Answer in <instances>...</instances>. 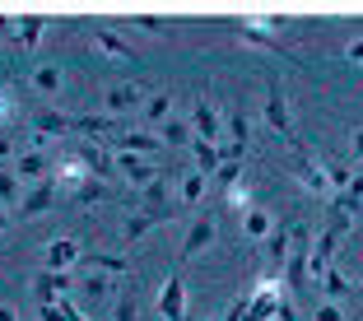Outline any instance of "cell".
Wrapping results in <instances>:
<instances>
[{
	"label": "cell",
	"mask_w": 363,
	"mask_h": 321,
	"mask_svg": "<svg viewBox=\"0 0 363 321\" xmlns=\"http://www.w3.org/2000/svg\"><path fill=\"white\" fill-rule=\"evenodd\" d=\"M14 117V103H10V94H0V121H10Z\"/></svg>",
	"instance_id": "42"
},
{
	"label": "cell",
	"mask_w": 363,
	"mask_h": 321,
	"mask_svg": "<svg viewBox=\"0 0 363 321\" xmlns=\"http://www.w3.org/2000/svg\"><path fill=\"white\" fill-rule=\"evenodd\" d=\"M0 205H5V210H14V214H19V205H23V186H19V172H5V168H0Z\"/></svg>",
	"instance_id": "23"
},
{
	"label": "cell",
	"mask_w": 363,
	"mask_h": 321,
	"mask_svg": "<svg viewBox=\"0 0 363 321\" xmlns=\"http://www.w3.org/2000/svg\"><path fill=\"white\" fill-rule=\"evenodd\" d=\"M191 130H196V140H224V117H219V107L214 103H196V112H191Z\"/></svg>",
	"instance_id": "8"
},
{
	"label": "cell",
	"mask_w": 363,
	"mask_h": 321,
	"mask_svg": "<svg viewBox=\"0 0 363 321\" xmlns=\"http://www.w3.org/2000/svg\"><path fill=\"white\" fill-rule=\"evenodd\" d=\"M168 219H172V210H168V205H159V210H135V214L126 219V242H135V237H145L150 228L168 224Z\"/></svg>",
	"instance_id": "12"
},
{
	"label": "cell",
	"mask_w": 363,
	"mask_h": 321,
	"mask_svg": "<svg viewBox=\"0 0 363 321\" xmlns=\"http://www.w3.org/2000/svg\"><path fill=\"white\" fill-rule=\"evenodd\" d=\"M321 289L331 293V298H350V293H354V289H350V279H345V275H340L335 266L326 270V279H321Z\"/></svg>",
	"instance_id": "30"
},
{
	"label": "cell",
	"mask_w": 363,
	"mask_h": 321,
	"mask_svg": "<svg viewBox=\"0 0 363 321\" xmlns=\"http://www.w3.org/2000/svg\"><path fill=\"white\" fill-rule=\"evenodd\" d=\"M84 261H89V266H98V270H107V275H121V270L130 266L126 257H107V252H89Z\"/></svg>",
	"instance_id": "29"
},
{
	"label": "cell",
	"mask_w": 363,
	"mask_h": 321,
	"mask_svg": "<svg viewBox=\"0 0 363 321\" xmlns=\"http://www.w3.org/2000/svg\"><path fill=\"white\" fill-rule=\"evenodd\" d=\"M224 126H228V135H233V145H247V130H252L247 126V112H228Z\"/></svg>",
	"instance_id": "32"
},
{
	"label": "cell",
	"mask_w": 363,
	"mask_h": 321,
	"mask_svg": "<svg viewBox=\"0 0 363 321\" xmlns=\"http://www.w3.org/2000/svg\"><path fill=\"white\" fill-rule=\"evenodd\" d=\"M84 293H89L94 303H98V298H107V293H112V279H103V275H89V279H84Z\"/></svg>",
	"instance_id": "34"
},
{
	"label": "cell",
	"mask_w": 363,
	"mask_h": 321,
	"mask_svg": "<svg viewBox=\"0 0 363 321\" xmlns=\"http://www.w3.org/2000/svg\"><path fill=\"white\" fill-rule=\"evenodd\" d=\"M228 201H233V205H238V210H247V201H252V196H247V186H242V182H238V186H233V191H228Z\"/></svg>",
	"instance_id": "39"
},
{
	"label": "cell",
	"mask_w": 363,
	"mask_h": 321,
	"mask_svg": "<svg viewBox=\"0 0 363 321\" xmlns=\"http://www.w3.org/2000/svg\"><path fill=\"white\" fill-rule=\"evenodd\" d=\"M103 196H107V182H98V177H89V182H84V186L75 191V201H79V205H94V201H103Z\"/></svg>",
	"instance_id": "33"
},
{
	"label": "cell",
	"mask_w": 363,
	"mask_h": 321,
	"mask_svg": "<svg viewBox=\"0 0 363 321\" xmlns=\"http://www.w3.org/2000/svg\"><path fill=\"white\" fill-rule=\"evenodd\" d=\"M159 205H168V177H159L140 191V210H159Z\"/></svg>",
	"instance_id": "27"
},
{
	"label": "cell",
	"mask_w": 363,
	"mask_h": 321,
	"mask_svg": "<svg viewBox=\"0 0 363 321\" xmlns=\"http://www.w3.org/2000/svg\"><path fill=\"white\" fill-rule=\"evenodd\" d=\"M279 321H298V312H294V303H289V298L279 303Z\"/></svg>",
	"instance_id": "43"
},
{
	"label": "cell",
	"mask_w": 363,
	"mask_h": 321,
	"mask_svg": "<svg viewBox=\"0 0 363 321\" xmlns=\"http://www.w3.org/2000/svg\"><path fill=\"white\" fill-rule=\"evenodd\" d=\"M79 257H84V252H79V242H75V237H56V242H47L43 270H52V275H65V270L75 266Z\"/></svg>",
	"instance_id": "5"
},
{
	"label": "cell",
	"mask_w": 363,
	"mask_h": 321,
	"mask_svg": "<svg viewBox=\"0 0 363 321\" xmlns=\"http://www.w3.org/2000/svg\"><path fill=\"white\" fill-rule=\"evenodd\" d=\"M238 177H242V159H233V163H224V168H219V182H224L228 191L238 186Z\"/></svg>",
	"instance_id": "35"
},
{
	"label": "cell",
	"mask_w": 363,
	"mask_h": 321,
	"mask_svg": "<svg viewBox=\"0 0 363 321\" xmlns=\"http://www.w3.org/2000/svg\"><path fill=\"white\" fill-rule=\"evenodd\" d=\"M210 242H214V214H196V224L186 228V242H182V257H186V261L201 257Z\"/></svg>",
	"instance_id": "10"
},
{
	"label": "cell",
	"mask_w": 363,
	"mask_h": 321,
	"mask_svg": "<svg viewBox=\"0 0 363 321\" xmlns=\"http://www.w3.org/2000/svg\"><path fill=\"white\" fill-rule=\"evenodd\" d=\"M65 289H70V275H52V270H38L33 275V293H38V308H47V303H61Z\"/></svg>",
	"instance_id": "11"
},
{
	"label": "cell",
	"mask_w": 363,
	"mask_h": 321,
	"mask_svg": "<svg viewBox=\"0 0 363 321\" xmlns=\"http://www.w3.org/2000/svg\"><path fill=\"white\" fill-rule=\"evenodd\" d=\"M294 228H298V219H279V224H275V233H270L266 242H261V252H266L270 261H279V266H284V261H289V252H294Z\"/></svg>",
	"instance_id": "9"
},
{
	"label": "cell",
	"mask_w": 363,
	"mask_h": 321,
	"mask_svg": "<svg viewBox=\"0 0 363 321\" xmlns=\"http://www.w3.org/2000/svg\"><path fill=\"white\" fill-rule=\"evenodd\" d=\"M159 317L163 321H186V284L182 275H168L159 289Z\"/></svg>",
	"instance_id": "3"
},
{
	"label": "cell",
	"mask_w": 363,
	"mask_h": 321,
	"mask_svg": "<svg viewBox=\"0 0 363 321\" xmlns=\"http://www.w3.org/2000/svg\"><path fill=\"white\" fill-rule=\"evenodd\" d=\"M56 177H43V182H33L28 191H23V205H19V219H38V214H47L56 205Z\"/></svg>",
	"instance_id": "2"
},
{
	"label": "cell",
	"mask_w": 363,
	"mask_h": 321,
	"mask_svg": "<svg viewBox=\"0 0 363 321\" xmlns=\"http://www.w3.org/2000/svg\"><path fill=\"white\" fill-rule=\"evenodd\" d=\"M294 172H298V182L303 191L312 196H331V177H326V168H321V159H308V154H294Z\"/></svg>",
	"instance_id": "4"
},
{
	"label": "cell",
	"mask_w": 363,
	"mask_h": 321,
	"mask_svg": "<svg viewBox=\"0 0 363 321\" xmlns=\"http://www.w3.org/2000/svg\"><path fill=\"white\" fill-rule=\"evenodd\" d=\"M345 56H350V61H363V38H354V43L345 47Z\"/></svg>",
	"instance_id": "41"
},
{
	"label": "cell",
	"mask_w": 363,
	"mask_h": 321,
	"mask_svg": "<svg viewBox=\"0 0 363 321\" xmlns=\"http://www.w3.org/2000/svg\"><path fill=\"white\" fill-rule=\"evenodd\" d=\"M5 228H10V210H5V205H0V233H5Z\"/></svg>",
	"instance_id": "46"
},
{
	"label": "cell",
	"mask_w": 363,
	"mask_h": 321,
	"mask_svg": "<svg viewBox=\"0 0 363 321\" xmlns=\"http://www.w3.org/2000/svg\"><path fill=\"white\" fill-rule=\"evenodd\" d=\"M33 89H38L43 98H52L56 89H61V65H56V61H43L38 70H33Z\"/></svg>",
	"instance_id": "22"
},
{
	"label": "cell",
	"mask_w": 363,
	"mask_h": 321,
	"mask_svg": "<svg viewBox=\"0 0 363 321\" xmlns=\"http://www.w3.org/2000/svg\"><path fill=\"white\" fill-rule=\"evenodd\" d=\"M242 228H247V237H252V242H266V237L275 233V219H270L266 210H247Z\"/></svg>",
	"instance_id": "24"
},
{
	"label": "cell",
	"mask_w": 363,
	"mask_h": 321,
	"mask_svg": "<svg viewBox=\"0 0 363 321\" xmlns=\"http://www.w3.org/2000/svg\"><path fill=\"white\" fill-rule=\"evenodd\" d=\"M0 321H19V317H14V308H5V303H0Z\"/></svg>",
	"instance_id": "45"
},
{
	"label": "cell",
	"mask_w": 363,
	"mask_h": 321,
	"mask_svg": "<svg viewBox=\"0 0 363 321\" xmlns=\"http://www.w3.org/2000/svg\"><path fill=\"white\" fill-rule=\"evenodd\" d=\"M163 145H186V140H196L191 135V121H182V117H168V121H163Z\"/></svg>",
	"instance_id": "26"
},
{
	"label": "cell",
	"mask_w": 363,
	"mask_h": 321,
	"mask_svg": "<svg viewBox=\"0 0 363 321\" xmlns=\"http://www.w3.org/2000/svg\"><path fill=\"white\" fill-rule=\"evenodd\" d=\"M75 130L79 135H121V117H75Z\"/></svg>",
	"instance_id": "21"
},
{
	"label": "cell",
	"mask_w": 363,
	"mask_h": 321,
	"mask_svg": "<svg viewBox=\"0 0 363 321\" xmlns=\"http://www.w3.org/2000/svg\"><path fill=\"white\" fill-rule=\"evenodd\" d=\"M10 154H14V145H10V140H0V159H10Z\"/></svg>",
	"instance_id": "47"
},
{
	"label": "cell",
	"mask_w": 363,
	"mask_h": 321,
	"mask_svg": "<svg viewBox=\"0 0 363 321\" xmlns=\"http://www.w3.org/2000/svg\"><path fill=\"white\" fill-rule=\"evenodd\" d=\"M79 159L89 163V172H94L98 182H107V177H117V154H112V150H103L98 140H84V145H79Z\"/></svg>",
	"instance_id": "7"
},
{
	"label": "cell",
	"mask_w": 363,
	"mask_h": 321,
	"mask_svg": "<svg viewBox=\"0 0 363 321\" xmlns=\"http://www.w3.org/2000/svg\"><path fill=\"white\" fill-rule=\"evenodd\" d=\"M145 117H150V121H168L172 117V98L168 94H154L150 103H145Z\"/></svg>",
	"instance_id": "31"
},
{
	"label": "cell",
	"mask_w": 363,
	"mask_h": 321,
	"mask_svg": "<svg viewBox=\"0 0 363 321\" xmlns=\"http://www.w3.org/2000/svg\"><path fill=\"white\" fill-rule=\"evenodd\" d=\"M238 38H242V43H252V47H266V52H279V56H284V61H298V56L289 52V47L279 43V38H270V33L252 28V23H242V28H238Z\"/></svg>",
	"instance_id": "19"
},
{
	"label": "cell",
	"mask_w": 363,
	"mask_h": 321,
	"mask_svg": "<svg viewBox=\"0 0 363 321\" xmlns=\"http://www.w3.org/2000/svg\"><path fill=\"white\" fill-rule=\"evenodd\" d=\"M201 191H205V172H182V210H196L201 205Z\"/></svg>",
	"instance_id": "25"
},
{
	"label": "cell",
	"mask_w": 363,
	"mask_h": 321,
	"mask_svg": "<svg viewBox=\"0 0 363 321\" xmlns=\"http://www.w3.org/2000/svg\"><path fill=\"white\" fill-rule=\"evenodd\" d=\"M359 298H363V289H359Z\"/></svg>",
	"instance_id": "48"
},
{
	"label": "cell",
	"mask_w": 363,
	"mask_h": 321,
	"mask_svg": "<svg viewBox=\"0 0 363 321\" xmlns=\"http://www.w3.org/2000/svg\"><path fill=\"white\" fill-rule=\"evenodd\" d=\"M43 28H47V23L38 19V14H23V19H19V43L38 47V43H43Z\"/></svg>",
	"instance_id": "28"
},
{
	"label": "cell",
	"mask_w": 363,
	"mask_h": 321,
	"mask_svg": "<svg viewBox=\"0 0 363 321\" xmlns=\"http://www.w3.org/2000/svg\"><path fill=\"white\" fill-rule=\"evenodd\" d=\"M135 23H140V28H150V33H163V19H159V14H135Z\"/></svg>",
	"instance_id": "38"
},
{
	"label": "cell",
	"mask_w": 363,
	"mask_h": 321,
	"mask_svg": "<svg viewBox=\"0 0 363 321\" xmlns=\"http://www.w3.org/2000/svg\"><path fill=\"white\" fill-rule=\"evenodd\" d=\"M52 177H56L61 186H70V191H79V186H84L94 172H89V163L79 159V154H70V159H56V172H52Z\"/></svg>",
	"instance_id": "14"
},
{
	"label": "cell",
	"mask_w": 363,
	"mask_h": 321,
	"mask_svg": "<svg viewBox=\"0 0 363 321\" xmlns=\"http://www.w3.org/2000/svg\"><path fill=\"white\" fill-rule=\"evenodd\" d=\"M117 321H135V298H130V293L117 303Z\"/></svg>",
	"instance_id": "37"
},
{
	"label": "cell",
	"mask_w": 363,
	"mask_h": 321,
	"mask_svg": "<svg viewBox=\"0 0 363 321\" xmlns=\"http://www.w3.org/2000/svg\"><path fill=\"white\" fill-rule=\"evenodd\" d=\"M266 121L270 130H279V140H284L289 150L298 154V135H294V121H289V103H284V89H279V79H266Z\"/></svg>",
	"instance_id": "1"
},
{
	"label": "cell",
	"mask_w": 363,
	"mask_h": 321,
	"mask_svg": "<svg viewBox=\"0 0 363 321\" xmlns=\"http://www.w3.org/2000/svg\"><path fill=\"white\" fill-rule=\"evenodd\" d=\"M191 145H196V172L219 177V168H224V145H210V140H191Z\"/></svg>",
	"instance_id": "16"
},
{
	"label": "cell",
	"mask_w": 363,
	"mask_h": 321,
	"mask_svg": "<svg viewBox=\"0 0 363 321\" xmlns=\"http://www.w3.org/2000/svg\"><path fill=\"white\" fill-rule=\"evenodd\" d=\"M38 317H43V321H65V312L56 308V303H47V308H38Z\"/></svg>",
	"instance_id": "40"
},
{
	"label": "cell",
	"mask_w": 363,
	"mask_h": 321,
	"mask_svg": "<svg viewBox=\"0 0 363 321\" xmlns=\"http://www.w3.org/2000/svg\"><path fill=\"white\" fill-rule=\"evenodd\" d=\"M94 47L103 56H112V61H130V65H135V52H130V43L121 38L117 28H94Z\"/></svg>",
	"instance_id": "13"
},
{
	"label": "cell",
	"mask_w": 363,
	"mask_h": 321,
	"mask_svg": "<svg viewBox=\"0 0 363 321\" xmlns=\"http://www.w3.org/2000/svg\"><path fill=\"white\" fill-rule=\"evenodd\" d=\"M117 172L126 177L130 186H140V191H145L150 182H159V177H163V172H154V163H145L140 154H126V150H117Z\"/></svg>",
	"instance_id": "6"
},
{
	"label": "cell",
	"mask_w": 363,
	"mask_h": 321,
	"mask_svg": "<svg viewBox=\"0 0 363 321\" xmlns=\"http://www.w3.org/2000/svg\"><path fill=\"white\" fill-rule=\"evenodd\" d=\"M317 321H345V312L335 308V303H321V308H317Z\"/></svg>",
	"instance_id": "36"
},
{
	"label": "cell",
	"mask_w": 363,
	"mask_h": 321,
	"mask_svg": "<svg viewBox=\"0 0 363 321\" xmlns=\"http://www.w3.org/2000/svg\"><path fill=\"white\" fill-rule=\"evenodd\" d=\"M354 159L363 163V130H359V135H354Z\"/></svg>",
	"instance_id": "44"
},
{
	"label": "cell",
	"mask_w": 363,
	"mask_h": 321,
	"mask_svg": "<svg viewBox=\"0 0 363 321\" xmlns=\"http://www.w3.org/2000/svg\"><path fill=\"white\" fill-rule=\"evenodd\" d=\"M75 130V117H65V112H38V121H33V135H70Z\"/></svg>",
	"instance_id": "17"
},
{
	"label": "cell",
	"mask_w": 363,
	"mask_h": 321,
	"mask_svg": "<svg viewBox=\"0 0 363 321\" xmlns=\"http://www.w3.org/2000/svg\"><path fill=\"white\" fill-rule=\"evenodd\" d=\"M14 172H19V177H33V182H43V177L56 172V163L47 159V150H23L19 163H14Z\"/></svg>",
	"instance_id": "15"
},
{
	"label": "cell",
	"mask_w": 363,
	"mask_h": 321,
	"mask_svg": "<svg viewBox=\"0 0 363 321\" xmlns=\"http://www.w3.org/2000/svg\"><path fill=\"white\" fill-rule=\"evenodd\" d=\"M107 145H117V150H126V154H154L163 140L145 135V130H121V135H117V140H107Z\"/></svg>",
	"instance_id": "18"
},
{
	"label": "cell",
	"mask_w": 363,
	"mask_h": 321,
	"mask_svg": "<svg viewBox=\"0 0 363 321\" xmlns=\"http://www.w3.org/2000/svg\"><path fill=\"white\" fill-rule=\"evenodd\" d=\"M103 103H107V112H112V117H121V112H130V107L140 103V89L135 84H112Z\"/></svg>",
	"instance_id": "20"
}]
</instances>
